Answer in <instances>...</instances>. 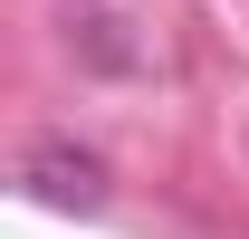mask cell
I'll return each mask as SVG.
<instances>
[{"mask_svg":"<svg viewBox=\"0 0 249 239\" xmlns=\"http://www.w3.org/2000/svg\"><path fill=\"white\" fill-rule=\"evenodd\" d=\"M19 191L38 210H67V220H96V210L115 201V172H106V153H87L77 134H38L19 153Z\"/></svg>","mask_w":249,"mask_h":239,"instance_id":"6da1fadb","label":"cell"},{"mask_svg":"<svg viewBox=\"0 0 249 239\" xmlns=\"http://www.w3.org/2000/svg\"><path fill=\"white\" fill-rule=\"evenodd\" d=\"M67 48H77V67H96V77H144V67H154V38H144L134 10H77V19H67Z\"/></svg>","mask_w":249,"mask_h":239,"instance_id":"7a4b0ae2","label":"cell"}]
</instances>
